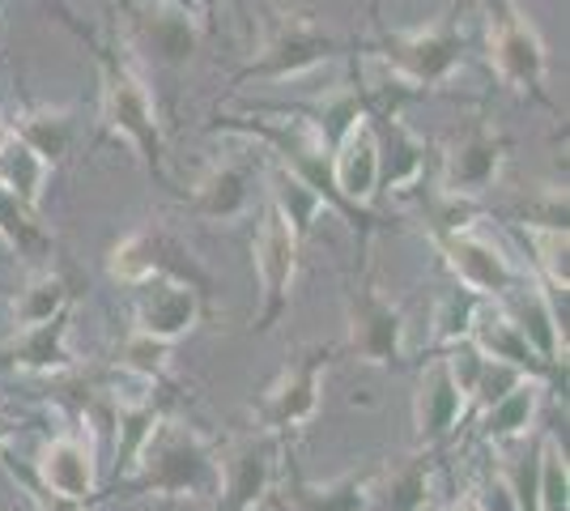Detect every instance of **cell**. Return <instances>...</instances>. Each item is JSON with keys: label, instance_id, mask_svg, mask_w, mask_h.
<instances>
[{"label": "cell", "instance_id": "9", "mask_svg": "<svg viewBox=\"0 0 570 511\" xmlns=\"http://www.w3.org/2000/svg\"><path fill=\"white\" fill-rule=\"evenodd\" d=\"M443 265L452 268L455 286L469 291L473 298L485 303H499L502 294H511L528 277V268L515 265L507 252H502L490 235H481V226H460V230H443V235H430Z\"/></svg>", "mask_w": 570, "mask_h": 511}, {"label": "cell", "instance_id": "29", "mask_svg": "<svg viewBox=\"0 0 570 511\" xmlns=\"http://www.w3.org/2000/svg\"><path fill=\"white\" fill-rule=\"evenodd\" d=\"M520 239L532 247V277H541L549 291L567 294L570 273H567V230H546V226H515Z\"/></svg>", "mask_w": 570, "mask_h": 511}, {"label": "cell", "instance_id": "27", "mask_svg": "<svg viewBox=\"0 0 570 511\" xmlns=\"http://www.w3.org/2000/svg\"><path fill=\"white\" fill-rule=\"evenodd\" d=\"M48 175H51L48 163L9 132V141L0 146V188L9 196H18L26 209H39L43 193H48Z\"/></svg>", "mask_w": 570, "mask_h": 511}, {"label": "cell", "instance_id": "6", "mask_svg": "<svg viewBox=\"0 0 570 511\" xmlns=\"http://www.w3.org/2000/svg\"><path fill=\"white\" fill-rule=\"evenodd\" d=\"M298 235L285 222V214L261 196V222H256V239H252V265H256V282H261V316H256V333H273L282 324L285 307H289V291L298 277Z\"/></svg>", "mask_w": 570, "mask_h": 511}, {"label": "cell", "instance_id": "32", "mask_svg": "<svg viewBox=\"0 0 570 511\" xmlns=\"http://www.w3.org/2000/svg\"><path fill=\"white\" fill-rule=\"evenodd\" d=\"M481 298H473L469 291H448L434 307V345L439 350H452V345H464L469 341V324H473V312Z\"/></svg>", "mask_w": 570, "mask_h": 511}, {"label": "cell", "instance_id": "17", "mask_svg": "<svg viewBox=\"0 0 570 511\" xmlns=\"http://www.w3.org/2000/svg\"><path fill=\"white\" fill-rule=\"evenodd\" d=\"M128 18L137 22L141 39L158 51V60L179 69L200 48V13L188 0H124Z\"/></svg>", "mask_w": 570, "mask_h": 511}, {"label": "cell", "instance_id": "37", "mask_svg": "<svg viewBox=\"0 0 570 511\" xmlns=\"http://www.w3.org/2000/svg\"><path fill=\"white\" fill-rule=\"evenodd\" d=\"M188 4L196 9V13H200V22H209L217 9H222V0H188Z\"/></svg>", "mask_w": 570, "mask_h": 511}, {"label": "cell", "instance_id": "12", "mask_svg": "<svg viewBox=\"0 0 570 511\" xmlns=\"http://www.w3.org/2000/svg\"><path fill=\"white\" fill-rule=\"evenodd\" d=\"M277 435H243L226 452H217V494L214 511H256L273 494L277 478Z\"/></svg>", "mask_w": 570, "mask_h": 511}, {"label": "cell", "instance_id": "7", "mask_svg": "<svg viewBox=\"0 0 570 511\" xmlns=\"http://www.w3.org/2000/svg\"><path fill=\"white\" fill-rule=\"evenodd\" d=\"M336 354H341L336 345H307L298 358H289V366L252 405L256 431L277 439L289 435V431H303L311 417L320 414V380H324V371Z\"/></svg>", "mask_w": 570, "mask_h": 511}, {"label": "cell", "instance_id": "35", "mask_svg": "<svg viewBox=\"0 0 570 511\" xmlns=\"http://www.w3.org/2000/svg\"><path fill=\"white\" fill-rule=\"evenodd\" d=\"M13 333H18V324H13V298L0 294V345H9Z\"/></svg>", "mask_w": 570, "mask_h": 511}, {"label": "cell", "instance_id": "18", "mask_svg": "<svg viewBox=\"0 0 570 511\" xmlns=\"http://www.w3.org/2000/svg\"><path fill=\"white\" fill-rule=\"evenodd\" d=\"M196 320H200V294L184 282L158 277L132 291V333L175 345L196 328Z\"/></svg>", "mask_w": 570, "mask_h": 511}, {"label": "cell", "instance_id": "14", "mask_svg": "<svg viewBox=\"0 0 570 511\" xmlns=\"http://www.w3.org/2000/svg\"><path fill=\"white\" fill-rule=\"evenodd\" d=\"M264 175V158H261V146L252 141V149H243V154H230V158H217L205 167V175L191 184L188 193V209L196 218H209V222H235L243 218L247 209H252V200Z\"/></svg>", "mask_w": 570, "mask_h": 511}, {"label": "cell", "instance_id": "36", "mask_svg": "<svg viewBox=\"0 0 570 511\" xmlns=\"http://www.w3.org/2000/svg\"><path fill=\"white\" fill-rule=\"evenodd\" d=\"M13 435H18V417L0 414V456L9 452V443H13Z\"/></svg>", "mask_w": 570, "mask_h": 511}, {"label": "cell", "instance_id": "3", "mask_svg": "<svg viewBox=\"0 0 570 511\" xmlns=\"http://www.w3.org/2000/svg\"><path fill=\"white\" fill-rule=\"evenodd\" d=\"M464 48H469L464 18L460 9H448L430 26L380 30L375 60L387 69V81H396L404 90H430V86H443L464 65Z\"/></svg>", "mask_w": 570, "mask_h": 511}, {"label": "cell", "instance_id": "10", "mask_svg": "<svg viewBox=\"0 0 570 511\" xmlns=\"http://www.w3.org/2000/svg\"><path fill=\"white\" fill-rule=\"evenodd\" d=\"M511 141L494 120L476 116L469 128L443 149V167H439V196H455V200H476L490 188H499L502 167H507Z\"/></svg>", "mask_w": 570, "mask_h": 511}, {"label": "cell", "instance_id": "30", "mask_svg": "<svg viewBox=\"0 0 570 511\" xmlns=\"http://www.w3.org/2000/svg\"><path fill=\"white\" fill-rule=\"evenodd\" d=\"M537 511H570V464L558 435L541 439V469H537Z\"/></svg>", "mask_w": 570, "mask_h": 511}, {"label": "cell", "instance_id": "20", "mask_svg": "<svg viewBox=\"0 0 570 511\" xmlns=\"http://www.w3.org/2000/svg\"><path fill=\"white\" fill-rule=\"evenodd\" d=\"M69 324L72 307L51 316L48 324L18 328L9 345H0L4 371H26V375H69V371H77V354L69 350Z\"/></svg>", "mask_w": 570, "mask_h": 511}, {"label": "cell", "instance_id": "24", "mask_svg": "<svg viewBox=\"0 0 570 511\" xmlns=\"http://www.w3.org/2000/svg\"><path fill=\"white\" fill-rule=\"evenodd\" d=\"M371 482H375V469L350 473V478L328 482V487H311L303 478H289L285 503L294 511H371Z\"/></svg>", "mask_w": 570, "mask_h": 511}, {"label": "cell", "instance_id": "31", "mask_svg": "<svg viewBox=\"0 0 570 511\" xmlns=\"http://www.w3.org/2000/svg\"><path fill=\"white\" fill-rule=\"evenodd\" d=\"M119 371L124 375H132L137 384H149V389H158L163 380H167V366H170V345L167 341H154L145 337V333H128L124 345H119Z\"/></svg>", "mask_w": 570, "mask_h": 511}, {"label": "cell", "instance_id": "19", "mask_svg": "<svg viewBox=\"0 0 570 511\" xmlns=\"http://www.w3.org/2000/svg\"><path fill=\"white\" fill-rule=\"evenodd\" d=\"M469 345H473L481 358H494V363L515 366V371L532 375V380H541V384H549V389H562V384H567V371H549V366L528 350V341L520 337V328L502 316L499 303H485V298L476 303L473 324H469Z\"/></svg>", "mask_w": 570, "mask_h": 511}, {"label": "cell", "instance_id": "16", "mask_svg": "<svg viewBox=\"0 0 570 511\" xmlns=\"http://www.w3.org/2000/svg\"><path fill=\"white\" fill-rule=\"evenodd\" d=\"M30 473L60 499L72 503H98V461L95 443L81 431H56V435L39 448V456L30 464Z\"/></svg>", "mask_w": 570, "mask_h": 511}, {"label": "cell", "instance_id": "38", "mask_svg": "<svg viewBox=\"0 0 570 511\" xmlns=\"http://www.w3.org/2000/svg\"><path fill=\"white\" fill-rule=\"evenodd\" d=\"M4 141H9V124L0 120V146H4Z\"/></svg>", "mask_w": 570, "mask_h": 511}, {"label": "cell", "instance_id": "5", "mask_svg": "<svg viewBox=\"0 0 570 511\" xmlns=\"http://www.w3.org/2000/svg\"><path fill=\"white\" fill-rule=\"evenodd\" d=\"M341 51V39L328 35L303 9H268V30L256 56L235 73V86L243 81H285V77H303L320 69L324 60H333Z\"/></svg>", "mask_w": 570, "mask_h": 511}, {"label": "cell", "instance_id": "2", "mask_svg": "<svg viewBox=\"0 0 570 511\" xmlns=\"http://www.w3.org/2000/svg\"><path fill=\"white\" fill-rule=\"evenodd\" d=\"M81 39L95 48L98 73H102V120H107V128L141 154L149 175L167 179V137H163L158 102L149 95L141 69L116 43H102L95 35H81Z\"/></svg>", "mask_w": 570, "mask_h": 511}, {"label": "cell", "instance_id": "26", "mask_svg": "<svg viewBox=\"0 0 570 511\" xmlns=\"http://www.w3.org/2000/svg\"><path fill=\"white\" fill-rule=\"evenodd\" d=\"M9 132L26 149H35L48 167H56L72 146V111H65V107H35V111H26L22 120L9 124Z\"/></svg>", "mask_w": 570, "mask_h": 511}, {"label": "cell", "instance_id": "28", "mask_svg": "<svg viewBox=\"0 0 570 511\" xmlns=\"http://www.w3.org/2000/svg\"><path fill=\"white\" fill-rule=\"evenodd\" d=\"M264 196L282 209L285 222L294 226V235H298V239H307L311 226H315L320 214L328 209V205H324V196L311 193L298 175H289V170H282V167L264 170Z\"/></svg>", "mask_w": 570, "mask_h": 511}, {"label": "cell", "instance_id": "8", "mask_svg": "<svg viewBox=\"0 0 570 511\" xmlns=\"http://www.w3.org/2000/svg\"><path fill=\"white\" fill-rule=\"evenodd\" d=\"M404 312L380 291L375 282V265L366 261L362 277L350 291V337L336 345L341 354H354L357 363L371 366H392L404 358Z\"/></svg>", "mask_w": 570, "mask_h": 511}, {"label": "cell", "instance_id": "33", "mask_svg": "<svg viewBox=\"0 0 570 511\" xmlns=\"http://www.w3.org/2000/svg\"><path fill=\"white\" fill-rule=\"evenodd\" d=\"M523 380H532V375H523V371H515V366H507V363H494V358H481L473 384H469V410H490V405H499L502 396L511 389H520Z\"/></svg>", "mask_w": 570, "mask_h": 511}, {"label": "cell", "instance_id": "13", "mask_svg": "<svg viewBox=\"0 0 570 511\" xmlns=\"http://www.w3.org/2000/svg\"><path fill=\"white\" fill-rule=\"evenodd\" d=\"M499 307L549 371H567V294L549 291L541 277L528 273L515 291L502 294Z\"/></svg>", "mask_w": 570, "mask_h": 511}, {"label": "cell", "instance_id": "11", "mask_svg": "<svg viewBox=\"0 0 570 511\" xmlns=\"http://www.w3.org/2000/svg\"><path fill=\"white\" fill-rule=\"evenodd\" d=\"M107 273H111V282L128 286V291H137L145 282H158V277L184 282V286H191L196 294L209 291V277H205L188 252L175 244L167 230H158V226H141V230L124 235V239L111 247V256H107Z\"/></svg>", "mask_w": 570, "mask_h": 511}, {"label": "cell", "instance_id": "21", "mask_svg": "<svg viewBox=\"0 0 570 511\" xmlns=\"http://www.w3.org/2000/svg\"><path fill=\"white\" fill-rule=\"evenodd\" d=\"M430 482H434V452L417 448L387 469H375L371 511H430Z\"/></svg>", "mask_w": 570, "mask_h": 511}, {"label": "cell", "instance_id": "1", "mask_svg": "<svg viewBox=\"0 0 570 511\" xmlns=\"http://www.w3.org/2000/svg\"><path fill=\"white\" fill-rule=\"evenodd\" d=\"M119 499H196L214 503L217 494V448L196 426L179 417H158L145 439L137 469L116 487Z\"/></svg>", "mask_w": 570, "mask_h": 511}, {"label": "cell", "instance_id": "25", "mask_svg": "<svg viewBox=\"0 0 570 511\" xmlns=\"http://www.w3.org/2000/svg\"><path fill=\"white\" fill-rule=\"evenodd\" d=\"M65 307H72V286L60 268H39L26 277V286L13 294V324L18 328H35L48 324L51 316H60Z\"/></svg>", "mask_w": 570, "mask_h": 511}, {"label": "cell", "instance_id": "22", "mask_svg": "<svg viewBox=\"0 0 570 511\" xmlns=\"http://www.w3.org/2000/svg\"><path fill=\"white\" fill-rule=\"evenodd\" d=\"M541 380H523L520 389H511L499 405L481 410V422H476V439L490 443V448H502L511 439L532 435L537 426V405H541Z\"/></svg>", "mask_w": 570, "mask_h": 511}, {"label": "cell", "instance_id": "15", "mask_svg": "<svg viewBox=\"0 0 570 511\" xmlns=\"http://www.w3.org/2000/svg\"><path fill=\"white\" fill-rule=\"evenodd\" d=\"M469 414V396L455 384L452 366H448V354H430L422 375H417V389H413V435H417V448H443L448 439L460 431V422Z\"/></svg>", "mask_w": 570, "mask_h": 511}, {"label": "cell", "instance_id": "23", "mask_svg": "<svg viewBox=\"0 0 570 511\" xmlns=\"http://www.w3.org/2000/svg\"><path fill=\"white\" fill-rule=\"evenodd\" d=\"M0 239L22 256L30 273L51 268V252H56V235H51L39 209H26L18 196H9L0 188Z\"/></svg>", "mask_w": 570, "mask_h": 511}, {"label": "cell", "instance_id": "4", "mask_svg": "<svg viewBox=\"0 0 570 511\" xmlns=\"http://www.w3.org/2000/svg\"><path fill=\"white\" fill-rule=\"evenodd\" d=\"M485 56L502 86H511L515 95H532L541 107H553L546 90V39L520 9V0H485Z\"/></svg>", "mask_w": 570, "mask_h": 511}, {"label": "cell", "instance_id": "34", "mask_svg": "<svg viewBox=\"0 0 570 511\" xmlns=\"http://www.w3.org/2000/svg\"><path fill=\"white\" fill-rule=\"evenodd\" d=\"M0 469L13 478V487L30 499V508H35V511H90V503H72V499L51 494V490L43 487L35 473H30V464H18V461H9V456H0Z\"/></svg>", "mask_w": 570, "mask_h": 511}]
</instances>
